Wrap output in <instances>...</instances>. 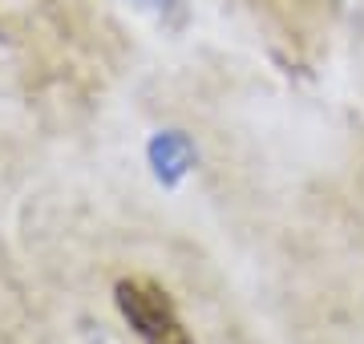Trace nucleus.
<instances>
[{
  "label": "nucleus",
  "mask_w": 364,
  "mask_h": 344,
  "mask_svg": "<svg viewBox=\"0 0 364 344\" xmlns=\"http://www.w3.org/2000/svg\"><path fill=\"white\" fill-rule=\"evenodd\" d=\"M117 308L146 344H195L182 328L178 312H174V300L154 279H122L117 284Z\"/></svg>",
  "instance_id": "obj_1"
},
{
  "label": "nucleus",
  "mask_w": 364,
  "mask_h": 344,
  "mask_svg": "<svg viewBox=\"0 0 364 344\" xmlns=\"http://www.w3.org/2000/svg\"><path fill=\"white\" fill-rule=\"evenodd\" d=\"M150 158H154L158 174H162L166 183H174L178 174L191 171L195 154H191V146H186L182 134H162V138H154V146H150Z\"/></svg>",
  "instance_id": "obj_2"
}]
</instances>
